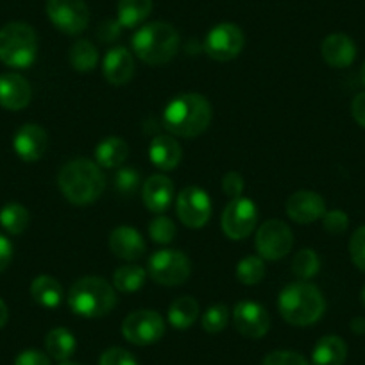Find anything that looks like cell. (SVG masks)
<instances>
[{
    "label": "cell",
    "mask_w": 365,
    "mask_h": 365,
    "mask_svg": "<svg viewBox=\"0 0 365 365\" xmlns=\"http://www.w3.org/2000/svg\"><path fill=\"white\" fill-rule=\"evenodd\" d=\"M58 185L66 201L83 206L97 201L106 188V178L96 161L76 158L61 167Z\"/></svg>",
    "instance_id": "cell-1"
},
{
    "label": "cell",
    "mask_w": 365,
    "mask_h": 365,
    "mask_svg": "<svg viewBox=\"0 0 365 365\" xmlns=\"http://www.w3.org/2000/svg\"><path fill=\"white\" fill-rule=\"evenodd\" d=\"M163 120L172 135L194 138L208 129L212 122V104L201 93H182L167 104Z\"/></svg>",
    "instance_id": "cell-2"
},
{
    "label": "cell",
    "mask_w": 365,
    "mask_h": 365,
    "mask_svg": "<svg viewBox=\"0 0 365 365\" xmlns=\"http://www.w3.org/2000/svg\"><path fill=\"white\" fill-rule=\"evenodd\" d=\"M278 308L289 324L310 326L324 315L326 301L317 287L308 282H297L279 292Z\"/></svg>",
    "instance_id": "cell-3"
},
{
    "label": "cell",
    "mask_w": 365,
    "mask_h": 365,
    "mask_svg": "<svg viewBox=\"0 0 365 365\" xmlns=\"http://www.w3.org/2000/svg\"><path fill=\"white\" fill-rule=\"evenodd\" d=\"M117 304L115 287L104 278L86 276L70 287L68 307L76 315L86 319L104 317L110 314Z\"/></svg>",
    "instance_id": "cell-4"
},
{
    "label": "cell",
    "mask_w": 365,
    "mask_h": 365,
    "mask_svg": "<svg viewBox=\"0 0 365 365\" xmlns=\"http://www.w3.org/2000/svg\"><path fill=\"white\" fill-rule=\"evenodd\" d=\"M133 51L147 65H165L179 51V34L170 24L153 22L133 36Z\"/></svg>",
    "instance_id": "cell-5"
},
{
    "label": "cell",
    "mask_w": 365,
    "mask_h": 365,
    "mask_svg": "<svg viewBox=\"0 0 365 365\" xmlns=\"http://www.w3.org/2000/svg\"><path fill=\"white\" fill-rule=\"evenodd\" d=\"M38 36L29 24L11 22L0 29V61L11 68H29L36 61Z\"/></svg>",
    "instance_id": "cell-6"
},
{
    "label": "cell",
    "mask_w": 365,
    "mask_h": 365,
    "mask_svg": "<svg viewBox=\"0 0 365 365\" xmlns=\"http://www.w3.org/2000/svg\"><path fill=\"white\" fill-rule=\"evenodd\" d=\"M192 263L188 256L174 249H161L149 258L150 278L163 287H178L190 278Z\"/></svg>",
    "instance_id": "cell-7"
},
{
    "label": "cell",
    "mask_w": 365,
    "mask_h": 365,
    "mask_svg": "<svg viewBox=\"0 0 365 365\" xmlns=\"http://www.w3.org/2000/svg\"><path fill=\"white\" fill-rule=\"evenodd\" d=\"M256 251L263 259H282L294 245L292 230L283 220L272 219L263 222L256 231Z\"/></svg>",
    "instance_id": "cell-8"
},
{
    "label": "cell",
    "mask_w": 365,
    "mask_h": 365,
    "mask_svg": "<svg viewBox=\"0 0 365 365\" xmlns=\"http://www.w3.org/2000/svg\"><path fill=\"white\" fill-rule=\"evenodd\" d=\"M122 335L135 346H150L165 335V321L154 310H136L122 322Z\"/></svg>",
    "instance_id": "cell-9"
},
{
    "label": "cell",
    "mask_w": 365,
    "mask_h": 365,
    "mask_svg": "<svg viewBox=\"0 0 365 365\" xmlns=\"http://www.w3.org/2000/svg\"><path fill=\"white\" fill-rule=\"evenodd\" d=\"M256 222H258V208L251 199L245 197L231 199L220 219L224 235L231 240L247 238L255 231Z\"/></svg>",
    "instance_id": "cell-10"
},
{
    "label": "cell",
    "mask_w": 365,
    "mask_h": 365,
    "mask_svg": "<svg viewBox=\"0 0 365 365\" xmlns=\"http://www.w3.org/2000/svg\"><path fill=\"white\" fill-rule=\"evenodd\" d=\"M47 15L66 34L83 33L90 22V9L84 0H47Z\"/></svg>",
    "instance_id": "cell-11"
},
{
    "label": "cell",
    "mask_w": 365,
    "mask_h": 365,
    "mask_svg": "<svg viewBox=\"0 0 365 365\" xmlns=\"http://www.w3.org/2000/svg\"><path fill=\"white\" fill-rule=\"evenodd\" d=\"M244 33L235 24H219L213 27L205 40V51L215 61H231L244 48Z\"/></svg>",
    "instance_id": "cell-12"
},
{
    "label": "cell",
    "mask_w": 365,
    "mask_h": 365,
    "mask_svg": "<svg viewBox=\"0 0 365 365\" xmlns=\"http://www.w3.org/2000/svg\"><path fill=\"white\" fill-rule=\"evenodd\" d=\"M175 212L185 226L190 230H199V227L206 226L212 217V201L202 188L187 187L179 192Z\"/></svg>",
    "instance_id": "cell-13"
},
{
    "label": "cell",
    "mask_w": 365,
    "mask_h": 365,
    "mask_svg": "<svg viewBox=\"0 0 365 365\" xmlns=\"http://www.w3.org/2000/svg\"><path fill=\"white\" fill-rule=\"evenodd\" d=\"M233 324L240 335L247 339H262L270 328L269 312L255 301H240L235 304Z\"/></svg>",
    "instance_id": "cell-14"
},
{
    "label": "cell",
    "mask_w": 365,
    "mask_h": 365,
    "mask_svg": "<svg viewBox=\"0 0 365 365\" xmlns=\"http://www.w3.org/2000/svg\"><path fill=\"white\" fill-rule=\"evenodd\" d=\"M287 215L297 224H312L322 219L326 213V202L319 194L301 190L290 195L285 202Z\"/></svg>",
    "instance_id": "cell-15"
},
{
    "label": "cell",
    "mask_w": 365,
    "mask_h": 365,
    "mask_svg": "<svg viewBox=\"0 0 365 365\" xmlns=\"http://www.w3.org/2000/svg\"><path fill=\"white\" fill-rule=\"evenodd\" d=\"M48 147V136L43 128L36 124H26L16 131L13 138V149L24 161H38Z\"/></svg>",
    "instance_id": "cell-16"
},
{
    "label": "cell",
    "mask_w": 365,
    "mask_h": 365,
    "mask_svg": "<svg viewBox=\"0 0 365 365\" xmlns=\"http://www.w3.org/2000/svg\"><path fill=\"white\" fill-rule=\"evenodd\" d=\"M33 90L26 77L20 73L0 76V106L9 111H20L29 106Z\"/></svg>",
    "instance_id": "cell-17"
},
{
    "label": "cell",
    "mask_w": 365,
    "mask_h": 365,
    "mask_svg": "<svg viewBox=\"0 0 365 365\" xmlns=\"http://www.w3.org/2000/svg\"><path fill=\"white\" fill-rule=\"evenodd\" d=\"M104 77L113 86H124L135 76V58L125 47H115L106 54L103 63Z\"/></svg>",
    "instance_id": "cell-18"
},
{
    "label": "cell",
    "mask_w": 365,
    "mask_h": 365,
    "mask_svg": "<svg viewBox=\"0 0 365 365\" xmlns=\"http://www.w3.org/2000/svg\"><path fill=\"white\" fill-rule=\"evenodd\" d=\"M110 249L117 258L135 262L145 252V242L135 227L118 226L110 235Z\"/></svg>",
    "instance_id": "cell-19"
},
{
    "label": "cell",
    "mask_w": 365,
    "mask_h": 365,
    "mask_svg": "<svg viewBox=\"0 0 365 365\" xmlns=\"http://www.w3.org/2000/svg\"><path fill=\"white\" fill-rule=\"evenodd\" d=\"M321 54L324 61L333 68H346L356 58V45L347 34H329L322 41Z\"/></svg>",
    "instance_id": "cell-20"
},
{
    "label": "cell",
    "mask_w": 365,
    "mask_h": 365,
    "mask_svg": "<svg viewBox=\"0 0 365 365\" xmlns=\"http://www.w3.org/2000/svg\"><path fill=\"white\" fill-rule=\"evenodd\" d=\"M174 197V185L163 174L150 175L142 188V199L147 210L153 213H163L170 206Z\"/></svg>",
    "instance_id": "cell-21"
},
{
    "label": "cell",
    "mask_w": 365,
    "mask_h": 365,
    "mask_svg": "<svg viewBox=\"0 0 365 365\" xmlns=\"http://www.w3.org/2000/svg\"><path fill=\"white\" fill-rule=\"evenodd\" d=\"M149 158L160 170H174L182 158V149L178 140L168 135H160L150 142Z\"/></svg>",
    "instance_id": "cell-22"
},
{
    "label": "cell",
    "mask_w": 365,
    "mask_h": 365,
    "mask_svg": "<svg viewBox=\"0 0 365 365\" xmlns=\"http://www.w3.org/2000/svg\"><path fill=\"white\" fill-rule=\"evenodd\" d=\"M346 358V342L336 335L322 336L312 351V365H344Z\"/></svg>",
    "instance_id": "cell-23"
},
{
    "label": "cell",
    "mask_w": 365,
    "mask_h": 365,
    "mask_svg": "<svg viewBox=\"0 0 365 365\" xmlns=\"http://www.w3.org/2000/svg\"><path fill=\"white\" fill-rule=\"evenodd\" d=\"M129 145L120 136H108L96 147L97 165L103 168H117L128 160Z\"/></svg>",
    "instance_id": "cell-24"
},
{
    "label": "cell",
    "mask_w": 365,
    "mask_h": 365,
    "mask_svg": "<svg viewBox=\"0 0 365 365\" xmlns=\"http://www.w3.org/2000/svg\"><path fill=\"white\" fill-rule=\"evenodd\" d=\"M31 296L45 308H56L63 301V287L52 276H38L31 283Z\"/></svg>",
    "instance_id": "cell-25"
},
{
    "label": "cell",
    "mask_w": 365,
    "mask_h": 365,
    "mask_svg": "<svg viewBox=\"0 0 365 365\" xmlns=\"http://www.w3.org/2000/svg\"><path fill=\"white\" fill-rule=\"evenodd\" d=\"M199 317V303L190 296L178 297L168 308V322L175 329H188Z\"/></svg>",
    "instance_id": "cell-26"
},
{
    "label": "cell",
    "mask_w": 365,
    "mask_h": 365,
    "mask_svg": "<svg viewBox=\"0 0 365 365\" xmlns=\"http://www.w3.org/2000/svg\"><path fill=\"white\" fill-rule=\"evenodd\" d=\"M45 347L54 360L68 361V358L76 353V336L66 328H54L45 339Z\"/></svg>",
    "instance_id": "cell-27"
},
{
    "label": "cell",
    "mask_w": 365,
    "mask_h": 365,
    "mask_svg": "<svg viewBox=\"0 0 365 365\" xmlns=\"http://www.w3.org/2000/svg\"><path fill=\"white\" fill-rule=\"evenodd\" d=\"M153 11V0H118V24L136 27Z\"/></svg>",
    "instance_id": "cell-28"
},
{
    "label": "cell",
    "mask_w": 365,
    "mask_h": 365,
    "mask_svg": "<svg viewBox=\"0 0 365 365\" xmlns=\"http://www.w3.org/2000/svg\"><path fill=\"white\" fill-rule=\"evenodd\" d=\"M70 65L77 72H91L99 61V51L90 40H77L68 52Z\"/></svg>",
    "instance_id": "cell-29"
},
{
    "label": "cell",
    "mask_w": 365,
    "mask_h": 365,
    "mask_svg": "<svg viewBox=\"0 0 365 365\" xmlns=\"http://www.w3.org/2000/svg\"><path fill=\"white\" fill-rule=\"evenodd\" d=\"M147 272L138 265L118 267L113 274V287L120 292H136L145 285Z\"/></svg>",
    "instance_id": "cell-30"
},
{
    "label": "cell",
    "mask_w": 365,
    "mask_h": 365,
    "mask_svg": "<svg viewBox=\"0 0 365 365\" xmlns=\"http://www.w3.org/2000/svg\"><path fill=\"white\" fill-rule=\"evenodd\" d=\"M0 226L9 235H20L29 226V212L19 202H9L0 210Z\"/></svg>",
    "instance_id": "cell-31"
},
{
    "label": "cell",
    "mask_w": 365,
    "mask_h": 365,
    "mask_svg": "<svg viewBox=\"0 0 365 365\" xmlns=\"http://www.w3.org/2000/svg\"><path fill=\"white\" fill-rule=\"evenodd\" d=\"M237 278L244 285H258L265 278V262L262 256H247L237 265Z\"/></svg>",
    "instance_id": "cell-32"
},
{
    "label": "cell",
    "mask_w": 365,
    "mask_h": 365,
    "mask_svg": "<svg viewBox=\"0 0 365 365\" xmlns=\"http://www.w3.org/2000/svg\"><path fill=\"white\" fill-rule=\"evenodd\" d=\"M321 269V258L314 249H301L292 259V272L301 282L314 278Z\"/></svg>",
    "instance_id": "cell-33"
},
{
    "label": "cell",
    "mask_w": 365,
    "mask_h": 365,
    "mask_svg": "<svg viewBox=\"0 0 365 365\" xmlns=\"http://www.w3.org/2000/svg\"><path fill=\"white\" fill-rule=\"evenodd\" d=\"M227 319H230V310H227L226 304H213L202 315V329L208 333H220L227 326Z\"/></svg>",
    "instance_id": "cell-34"
},
{
    "label": "cell",
    "mask_w": 365,
    "mask_h": 365,
    "mask_svg": "<svg viewBox=\"0 0 365 365\" xmlns=\"http://www.w3.org/2000/svg\"><path fill=\"white\" fill-rule=\"evenodd\" d=\"M149 235L156 244L168 245L175 238V224L165 215L156 217L149 224Z\"/></svg>",
    "instance_id": "cell-35"
},
{
    "label": "cell",
    "mask_w": 365,
    "mask_h": 365,
    "mask_svg": "<svg viewBox=\"0 0 365 365\" xmlns=\"http://www.w3.org/2000/svg\"><path fill=\"white\" fill-rule=\"evenodd\" d=\"M138 185L140 174L133 167L120 168V170L117 172V175H115V187H117V190L124 195H131L133 192L138 188Z\"/></svg>",
    "instance_id": "cell-36"
},
{
    "label": "cell",
    "mask_w": 365,
    "mask_h": 365,
    "mask_svg": "<svg viewBox=\"0 0 365 365\" xmlns=\"http://www.w3.org/2000/svg\"><path fill=\"white\" fill-rule=\"evenodd\" d=\"M349 255L354 265L365 272V226H360L349 240Z\"/></svg>",
    "instance_id": "cell-37"
},
{
    "label": "cell",
    "mask_w": 365,
    "mask_h": 365,
    "mask_svg": "<svg viewBox=\"0 0 365 365\" xmlns=\"http://www.w3.org/2000/svg\"><path fill=\"white\" fill-rule=\"evenodd\" d=\"M262 365H310V361L294 351H274L267 354Z\"/></svg>",
    "instance_id": "cell-38"
},
{
    "label": "cell",
    "mask_w": 365,
    "mask_h": 365,
    "mask_svg": "<svg viewBox=\"0 0 365 365\" xmlns=\"http://www.w3.org/2000/svg\"><path fill=\"white\" fill-rule=\"evenodd\" d=\"M322 224H324V230L331 235H340L347 230L349 226V217L342 212V210H331V212H326L322 217Z\"/></svg>",
    "instance_id": "cell-39"
},
{
    "label": "cell",
    "mask_w": 365,
    "mask_h": 365,
    "mask_svg": "<svg viewBox=\"0 0 365 365\" xmlns=\"http://www.w3.org/2000/svg\"><path fill=\"white\" fill-rule=\"evenodd\" d=\"M99 365H138L136 358L122 347H110L101 356Z\"/></svg>",
    "instance_id": "cell-40"
},
{
    "label": "cell",
    "mask_w": 365,
    "mask_h": 365,
    "mask_svg": "<svg viewBox=\"0 0 365 365\" xmlns=\"http://www.w3.org/2000/svg\"><path fill=\"white\" fill-rule=\"evenodd\" d=\"M244 187V178L238 172H227L222 178V192L226 195H230L231 199L242 197Z\"/></svg>",
    "instance_id": "cell-41"
},
{
    "label": "cell",
    "mask_w": 365,
    "mask_h": 365,
    "mask_svg": "<svg viewBox=\"0 0 365 365\" xmlns=\"http://www.w3.org/2000/svg\"><path fill=\"white\" fill-rule=\"evenodd\" d=\"M15 365H51V360L45 353L36 349H26L16 356Z\"/></svg>",
    "instance_id": "cell-42"
},
{
    "label": "cell",
    "mask_w": 365,
    "mask_h": 365,
    "mask_svg": "<svg viewBox=\"0 0 365 365\" xmlns=\"http://www.w3.org/2000/svg\"><path fill=\"white\" fill-rule=\"evenodd\" d=\"M351 113H353V118L356 120V124L365 129V91L358 93L353 99V103H351Z\"/></svg>",
    "instance_id": "cell-43"
},
{
    "label": "cell",
    "mask_w": 365,
    "mask_h": 365,
    "mask_svg": "<svg viewBox=\"0 0 365 365\" xmlns=\"http://www.w3.org/2000/svg\"><path fill=\"white\" fill-rule=\"evenodd\" d=\"M11 259H13V244L4 237V235H0V272L8 269Z\"/></svg>",
    "instance_id": "cell-44"
},
{
    "label": "cell",
    "mask_w": 365,
    "mask_h": 365,
    "mask_svg": "<svg viewBox=\"0 0 365 365\" xmlns=\"http://www.w3.org/2000/svg\"><path fill=\"white\" fill-rule=\"evenodd\" d=\"M120 24L118 22H104L99 29V36L103 41H113L120 34Z\"/></svg>",
    "instance_id": "cell-45"
},
{
    "label": "cell",
    "mask_w": 365,
    "mask_h": 365,
    "mask_svg": "<svg viewBox=\"0 0 365 365\" xmlns=\"http://www.w3.org/2000/svg\"><path fill=\"white\" fill-rule=\"evenodd\" d=\"M351 329H353L354 333H358V335L365 333V319L364 317H354L353 321H351Z\"/></svg>",
    "instance_id": "cell-46"
},
{
    "label": "cell",
    "mask_w": 365,
    "mask_h": 365,
    "mask_svg": "<svg viewBox=\"0 0 365 365\" xmlns=\"http://www.w3.org/2000/svg\"><path fill=\"white\" fill-rule=\"evenodd\" d=\"M8 317H9L8 307H6L4 301L0 299V328H2V326H6V322H8Z\"/></svg>",
    "instance_id": "cell-47"
},
{
    "label": "cell",
    "mask_w": 365,
    "mask_h": 365,
    "mask_svg": "<svg viewBox=\"0 0 365 365\" xmlns=\"http://www.w3.org/2000/svg\"><path fill=\"white\" fill-rule=\"evenodd\" d=\"M360 79H361V83L365 84V63L361 65V68H360Z\"/></svg>",
    "instance_id": "cell-48"
},
{
    "label": "cell",
    "mask_w": 365,
    "mask_h": 365,
    "mask_svg": "<svg viewBox=\"0 0 365 365\" xmlns=\"http://www.w3.org/2000/svg\"><path fill=\"white\" fill-rule=\"evenodd\" d=\"M59 365H81V364H76V361H61Z\"/></svg>",
    "instance_id": "cell-49"
},
{
    "label": "cell",
    "mask_w": 365,
    "mask_h": 365,
    "mask_svg": "<svg viewBox=\"0 0 365 365\" xmlns=\"http://www.w3.org/2000/svg\"><path fill=\"white\" fill-rule=\"evenodd\" d=\"M361 301H364V304H365V287H364V290H361Z\"/></svg>",
    "instance_id": "cell-50"
}]
</instances>
